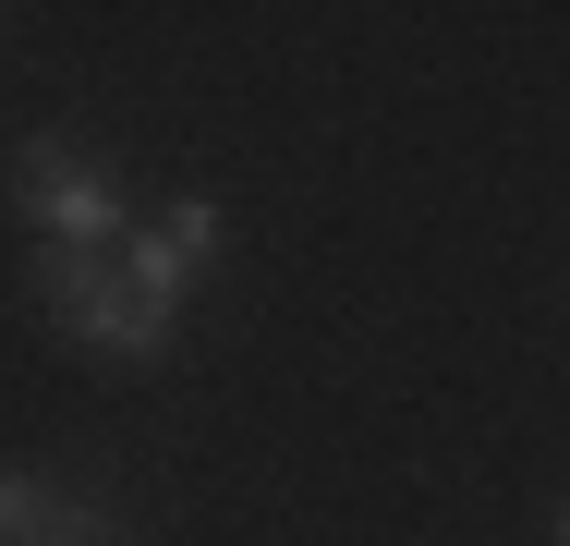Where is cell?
I'll return each instance as SVG.
<instances>
[{"label":"cell","instance_id":"cell-2","mask_svg":"<svg viewBox=\"0 0 570 546\" xmlns=\"http://www.w3.org/2000/svg\"><path fill=\"white\" fill-rule=\"evenodd\" d=\"M12 218H24L37 243H73V255H121V231H134L121 170L86 158L73 134H24V146H12Z\"/></svg>","mask_w":570,"mask_h":546},{"label":"cell","instance_id":"cell-4","mask_svg":"<svg viewBox=\"0 0 570 546\" xmlns=\"http://www.w3.org/2000/svg\"><path fill=\"white\" fill-rule=\"evenodd\" d=\"M0 546H121V510L98 486H61V474L0 461Z\"/></svg>","mask_w":570,"mask_h":546},{"label":"cell","instance_id":"cell-3","mask_svg":"<svg viewBox=\"0 0 570 546\" xmlns=\"http://www.w3.org/2000/svg\"><path fill=\"white\" fill-rule=\"evenodd\" d=\"M207 267H219V195H183V207H158V218L121 231V280H134L146 304H170V316H195Z\"/></svg>","mask_w":570,"mask_h":546},{"label":"cell","instance_id":"cell-5","mask_svg":"<svg viewBox=\"0 0 570 546\" xmlns=\"http://www.w3.org/2000/svg\"><path fill=\"white\" fill-rule=\"evenodd\" d=\"M547 546H570V498H559V535H547Z\"/></svg>","mask_w":570,"mask_h":546},{"label":"cell","instance_id":"cell-1","mask_svg":"<svg viewBox=\"0 0 570 546\" xmlns=\"http://www.w3.org/2000/svg\"><path fill=\"white\" fill-rule=\"evenodd\" d=\"M24 292H37V316L61 328L73 352H98V364H170V352H183V316L146 304V292L121 280V255L37 243V255H24Z\"/></svg>","mask_w":570,"mask_h":546}]
</instances>
